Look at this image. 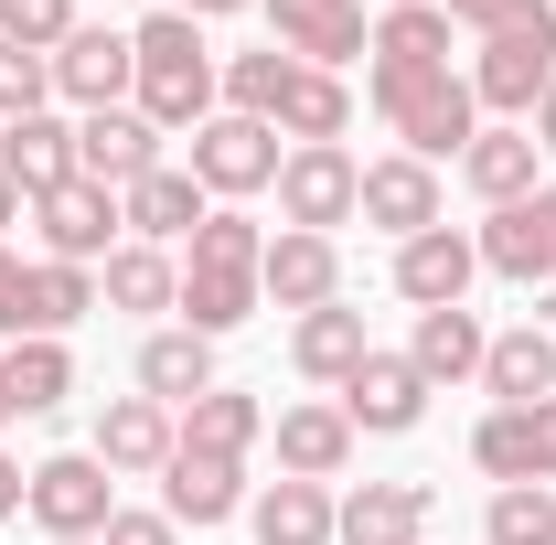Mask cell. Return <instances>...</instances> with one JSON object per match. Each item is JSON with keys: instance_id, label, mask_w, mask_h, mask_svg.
<instances>
[{"instance_id": "obj_1", "label": "cell", "mask_w": 556, "mask_h": 545, "mask_svg": "<svg viewBox=\"0 0 556 545\" xmlns=\"http://www.w3.org/2000/svg\"><path fill=\"white\" fill-rule=\"evenodd\" d=\"M257 257H268V225L257 214H236V204H214L204 225H193V246H182V332H204V342H225L236 321H257Z\"/></svg>"}, {"instance_id": "obj_2", "label": "cell", "mask_w": 556, "mask_h": 545, "mask_svg": "<svg viewBox=\"0 0 556 545\" xmlns=\"http://www.w3.org/2000/svg\"><path fill=\"white\" fill-rule=\"evenodd\" d=\"M375 118L407 139V161H460L482 139V107H471V75L450 65H407V54H375Z\"/></svg>"}, {"instance_id": "obj_3", "label": "cell", "mask_w": 556, "mask_h": 545, "mask_svg": "<svg viewBox=\"0 0 556 545\" xmlns=\"http://www.w3.org/2000/svg\"><path fill=\"white\" fill-rule=\"evenodd\" d=\"M129 54H139V86H129V97H139V118H150L161 139L214 118V86H225V75H214V54H204V22L150 11V22L129 33Z\"/></svg>"}, {"instance_id": "obj_4", "label": "cell", "mask_w": 556, "mask_h": 545, "mask_svg": "<svg viewBox=\"0 0 556 545\" xmlns=\"http://www.w3.org/2000/svg\"><path fill=\"white\" fill-rule=\"evenodd\" d=\"M556 86V11L546 22H525V33H492L482 54H471V107H492V118H535Z\"/></svg>"}, {"instance_id": "obj_5", "label": "cell", "mask_w": 556, "mask_h": 545, "mask_svg": "<svg viewBox=\"0 0 556 545\" xmlns=\"http://www.w3.org/2000/svg\"><path fill=\"white\" fill-rule=\"evenodd\" d=\"M353 204H364V161H353L343 139H332V150H278V214H289L300 236L353 225Z\"/></svg>"}, {"instance_id": "obj_6", "label": "cell", "mask_w": 556, "mask_h": 545, "mask_svg": "<svg viewBox=\"0 0 556 545\" xmlns=\"http://www.w3.org/2000/svg\"><path fill=\"white\" fill-rule=\"evenodd\" d=\"M33 214H43V257H65V268H108V257L129 246L118 193H108V182H86V172H75V182H54Z\"/></svg>"}, {"instance_id": "obj_7", "label": "cell", "mask_w": 556, "mask_h": 545, "mask_svg": "<svg viewBox=\"0 0 556 545\" xmlns=\"http://www.w3.org/2000/svg\"><path fill=\"white\" fill-rule=\"evenodd\" d=\"M22 514L43 524V545H54V535L97 545V535H108V514H118V492H108V460H97V449H65V460H43Z\"/></svg>"}, {"instance_id": "obj_8", "label": "cell", "mask_w": 556, "mask_h": 545, "mask_svg": "<svg viewBox=\"0 0 556 545\" xmlns=\"http://www.w3.org/2000/svg\"><path fill=\"white\" fill-rule=\"evenodd\" d=\"M193 182H204L214 204L268 193V182H278V129H268V118H236V107L204 118V129H193Z\"/></svg>"}, {"instance_id": "obj_9", "label": "cell", "mask_w": 556, "mask_h": 545, "mask_svg": "<svg viewBox=\"0 0 556 545\" xmlns=\"http://www.w3.org/2000/svg\"><path fill=\"white\" fill-rule=\"evenodd\" d=\"M129 86H139L129 33H108V22H75L65 43H54V97H75L86 118H97V107H118Z\"/></svg>"}, {"instance_id": "obj_10", "label": "cell", "mask_w": 556, "mask_h": 545, "mask_svg": "<svg viewBox=\"0 0 556 545\" xmlns=\"http://www.w3.org/2000/svg\"><path fill=\"white\" fill-rule=\"evenodd\" d=\"M278 22V54L289 65H353V54H375V33H364V0H268Z\"/></svg>"}, {"instance_id": "obj_11", "label": "cell", "mask_w": 556, "mask_h": 545, "mask_svg": "<svg viewBox=\"0 0 556 545\" xmlns=\"http://www.w3.org/2000/svg\"><path fill=\"white\" fill-rule=\"evenodd\" d=\"M471 246H482L492 278H525V289H535V278H556V182H535L525 204H503Z\"/></svg>"}, {"instance_id": "obj_12", "label": "cell", "mask_w": 556, "mask_h": 545, "mask_svg": "<svg viewBox=\"0 0 556 545\" xmlns=\"http://www.w3.org/2000/svg\"><path fill=\"white\" fill-rule=\"evenodd\" d=\"M471 278H482V246H471L460 225H428V236L396 246V300H417V310H460Z\"/></svg>"}, {"instance_id": "obj_13", "label": "cell", "mask_w": 556, "mask_h": 545, "mask_svg": "<svg viewBox=\"0 0 556 545\" xmlns=\"http://www.w3.org/2000/svg\"><path fill=\"white\" fill-rule=\"evenodd\" d=\"M471 460H482L492 481H556V396L492 407L482 428H471Z\"/></svg>"}, {"instance_id": "obj_14", "label": "cell", "mask_w": 556, "mask_h": 545, "mask_svg": "<svg viewBox=\"0 0 556 545\" xmlns=\"http://www.w3.org/2000/svg\"><path fill=\"white\" fill-rule=\"evenodd\" d=\"M257 289H268L278 310H332L343 300V246L332 236H268V257H257Z\"/></svg>"}, {"instance_id": "obj_15", "label": "cell", "mask_w": 556, "mask_h": 545, "mask_svg": "<svg viewBox=\"0 0 556 545\" xmlns=\"http://www.w3.org/2000/svg\"><path fill=\"white\" fill-rule=\"evenodd\" d=\"M75 172H86V182H108V193H129V182L161 172V129H150L139 107H97V118L75 129Z\"/></svg>"}, {"instance_id": "obj_16", "label": "cell", "mask_w": 556, "mask_h": 545, "mask_svg": "<svg viewBox=\"0 0 556 545\" xmlns=\"http://www.w3.org/2000/svg\"><path fill=\"white\" fill-rule=\"evenodd\" d=\"M343 417L353 428H375V439H407L417 417H428V375H417L407 353H364L343 385Z\"/></svg>"}, {"instance_id": "obj_17", "label": "cell", "mask_w": 556, "mask_h": 545, "mask_svg": "<svg viewBox=\"0 0 556 545\" xmlns=\"http://www.w3.org/2000/svg\"><path fill=\"white\" fill-rule=\"evenodd\" d=\"M428 481H364V492H343L332 503V545H417L428 535Z\"/></svg>"}, {"instance_id": "obj_18", "label": "cell", "mask_w": 556, "mask_h": 545, "mask_svg": "<svg viewBox=\"0 0 556 545\" xmlns=\"http://www.w3.org/2000/svg\"><path fill=\"white\" fill-rule=\"evenodd\" d=\"M172 449H182V417L161 396H108L97 407V460L108 471H172Z\"/></svg>"}, {"instance_id": "obj_19", "label": "cell", "mask_w": 556, "mask_h": 545, "mask_svg": "<svg viewBox=\"0 0 556 545\" xmlns=\"http://www.w3.org/2000/svg\"><path fill=\"white\" fill-rule=\"evenodd\" d=\"M161 514L193 524V535H204V524H236V514H247V471L214 460V449H172V471H161Z\"/></svg>"}, {"instance_id": "obj_20", "label": "cell", "mask_w": 556, "mask_h": 545, "mask_svg": "<svg viewBox=\"0 0 556 545\" xmlns=\"http://www.w3.org/2000/svg\"><path fill=\"white\" fill-rule=\"evenodd\" d=\"M118 214H129V236H139V246H193V225L214 214V193L193 182V172H182V161H161L150 182H129V193H118Z\"/></svg>"}, {"instance_id": "obj_21", "label": "cell", "mask_w": 556, "mask_h": 545, "mask_svg": "<svg viewBox=\"0 0 556 545\" xmlns=\"http://www.w3.org/2000/svg\"><path fill=\"white\" fill-rule=\"evenodd\" d=\"M0 182H11L22 204H43L54 182H75V129L54 118V107H33V118L0 129Z\"/></svg>"}, {"instance_id": "obj_22", "label": "cell", "mask_w": 556, "mask_h": 545, "mask_svg": "<svg viewBox=\"0 0 556 545\" xmlns=\"http://www.w3.org/2000/svg\"><path fill=\"white\" fill-rule=\"evenodd\" d=\"M364 225H386V236H396V246H407V236H428V225H439V172H428V161H407V150H396V161H364Z\"/></svg>"}, {"instance_id": "obj_23", "label": "cell", "mask_w": 556, "mask_h": 545, "mask_svg": "<svg viewBox=\"0 0 556 545\" xmlns=\"http://www.w3.org/2000/svg\"><path fill=\"white\" fill-rule=\"evenodd\" d=\"M86 310H97V268H65V257H43V268H22L11 332H22V342H65Z\"/></svg>"}, {"instance_id": "obj_24", "label": "cell", "mask_w": 556, "mask_h": 545, "mask_svg": "<svg viewBox=\"0 0 556 545\" xmlns=\"http://www.w3.org/2000/svg\"><path fill=\"white\" fill-rule=\"evenodd\" d=\"M535 150H546L535 129H514V118H492V129L471 139V150H460V182H471V193H482V204L503 214V204H525V193H535Z\"/></svg>"}, {"instance_id": "obj_25", "label": "cell", "mask_w": 556, "mask_h": 545, "mask_svg": "<svg viewBox=\"0 0 556 545\" xmlns=\"http://www.w3.org/2000/svg\"><path fill=\"white\" fill-rule=\"evenodd\" d=\"M139 396H161L172 417L193 407V396H214V342L182 332V321H172V332H150V342H139Z\"/></svg>"}, {"instance_id": "obj_26", "label": "cell", "mask_w": 556, "mask_h": 545, "mask_svg": "<svg viewBox=\"0 0 556 545\" xmlns=\"http://www.w3.org/2000/svg\"><path fill=\"white\" fill-rule=\"evenodd\" d=\"M268 129H289L300 150H332V139L353 129V97H343V75H321V65H289V86H278V107H268Z\"/></svg>"}, {"instance_id": "obj_27", "label": "cell", "mask_w": 556, "mask_h": 545, "mask_svg": "<svg viewBox=\"0 0 556 545\" xmlns=\"http://www.w3.org/2000/svg\"><path fill=\"white\" fill-rule=\"evenodd\" d=\"M482 385H492V407H535V396H556V332H535V321L492 332Z\"/></svg>"}, {"instance_id": "obj_28", "label": "cell", "mask_w": 556, "mask_h": 545, "mask_svg": "<svg viewBox=\"0 0 556 545\" xmlns=\"http://www.w3.org/2000/svg\"><path fill=\"white\" fill-rule=\"evenodd\" d=\"M375 342H364V310H300V332H289V364L311 375V385H353V364H364Z\"/></svg>"}, {"instance_id": "obj_29", "label": "cell", "mask_w": 556, "mask_h": 545, "mask_svg": "<svg viewBox=\"0 0 556 545\" xmlns=\"http://www.w3.org/2000/svg\"><path fill=\"white\" fill-rule=\"evenodd\" d=\"M257 545H332V481H268L247 503Z\"/></svg>"}, {"instance_id": "obj_30", "label": "cell", "mask_w": 556, "mask_h": 545, "mask_svg": "<svg viewBox=\"0 0 556 545\" xmlns=\"http://www.w3.org/2000/svg\"><path fill=\"white\" fill-rule=\"evenodd\" d=\"M353 460V417L343 407H289L278 417V471L289 481H332Z\"/></svg>"}, {"instance_id": "obj_31", "label": "cell", "mask_w": 556, "mask_h": 545, "mask_svg": "<svg viewBox=\"0 0 556 545\" xmlns=\"http://www.w3.org/2000/svg\"><path fill=\"white\" fill-rule=\"evenodd\" d=\"M482 353H492V332L471 321V310H417L407 364L428 375V385H460V375H482Z\"/></svg>"}, {"instance_id": "obj_32", "label": "cell", "mask_w": 556, "mask_h": 545, "mask_svg": "<svg viewBox=\"0 0 556 545\" xmlns=\"http://www.w3.org/2000/svg\"><path fill=\"white\" fill-rule=\"evenodd\" d=\"M257 439H268V407H257V396H236V385H214V396H193V407H182V449L247 460Z\"/></svg>"}, {"instance_id": "obj_33", "label": "cell", "mask_w": 556, "mask_h": 545, "mask_svg": "<svg viewBox=\"0 0 556 545\" xmlns=\"http://www.w3.org/2000/svg\"><path fill=\"white\" fill-rule=\"evenodd\" d=\"M0 385H11V417H54L75 396V353L65 342H11L0 353Z\"/></svg>"}, {"instance_id": "obj_34", "label": "cell", "mask_w": 556, "mask_h": 545, "mask_svg": "<svg viewBox=\"0 0 556 545\" xmlns=\"http://www.w3.org/2000/svg\"><path fill=\"white\" fill-rule=\"evenodd\" d=\"M97 300H108V310H172V300H182V268H172L161 246H139V236H129V246L97 268Z\"/></svg>"}, {"instance_id": "obj_35", "label": "cell", "mask_w": 556, "mask_h": 545, "mask_svg": "<svg viewBox=\"0 0 556 545\" xmlns=\"http://www.w3.org/2000/svg\"><path fill=\"white\" fill-rule=\"evenodd\" d=\"M482 545H556V492L546 481H503L482 503Z\"/></svg>"}, {"instance_id": "obj_36", "label": "cell", "mask_w": 556, "mask_h": 545, "mask_svg": "<svg viewBox=\"0 0 556 545\" xmlns=\"http://www.w3.org/2000/svg\"><path fill=\"white\" fill-rule=\"evenodd\" d=\"M375 54H407V65H450V11L439 0H396L375 22Z\"/></svg>"}, {"instance_id": "obj_37", "label": "cell", "mask_w": 556, "mask_h": 545, "mask_svg": "<svg viewBox=\"0 0 556 545\" xmlns=\"http://www.w3.org/2000/svg\"><path fill=\"white\" fill-rule=\"evenodd\" d=\"M75 33V0H0V43H22V54H54Z\"/></svg>"}, {"instance_id": "obj_38", "label": "cell", "mask_w": 556, "mask_h": 545, "mask_svg": "<svg viewBox=\"0 0 556 545\" xmlns=\"http://www.w3.org/2000/svg\"><path fill=\"white\" fill-rule=\"evenodd\" d=\"M54 97V54H22V43H0V129L11 118H33Z\"/></svg>"}, {"instance_id": "obj_39", "label": "cell", "mask_w": 556, "mask_h": 545, "mask_svg": "<svg viewBox=\"0 0 556 545\" xmlns=\"http://www.w3.org/2000/svg\"><path fill=\"white\" fill-rule=\"evenodd\" d=\"M278 86H289V54H236V65H225V97H236V118H268L278 107Z\"/></svg>"}, {"instance_id": "obj_40", "label": "cell", "mask_w": 556, "mask_h": 545, "mask_svg": "<svg viewBox=\"0 0 556 545\" xmlns=\"http://www.w3.org/2000/svg\"><path fill=\"white\" fill-rule=\"evenodd\" d=\"M97 545H182V524H172V514H108Z\"/></svg>"}, {"instance_id": "obj_41", "label": "cell", "mask_w": 556, "mask_h": 545, "mask_svg": "<svg viewBox=\"0 0 556 545\" xmlns=\"http://www.w3.org/2000/svg\"><path fill=\"white\" fill-rule=\"evenodd\" d=\"M22 503H33V471H22V460H11V449H0V524H11V514H22Z\"/></svg>"}, {"instance_id": "obj_42", "label": "cell", "mask_w": 556, "mask_h": 545, "mask_svg": "<svg viewBox=\"0 0 556 545\" xmlns=\"http://www.w3.org/2000/svg\"><path fill=\"white\" fill-rule=\"evenodd\" d=\"M11 300H22V257L0 246V332H11Z\"/></svg>"}, {"instance_id": "obj_43", "label": "cell", "mask_w": 556, "mask_h": 545, "mask_svg": "<svg viewBox=\"0 0 556 545\" xmlns=\"http://www.w3.org/2000/svg\"><path fill=\"white\" fill-rule=\"evenodd\" d=\"M161 11H182V22H204V11H247V0H161Z\"/></svg>"}, {"instance_id": "obj_44", "label": "cell", "mask_w": 556, "mask_h": 545, "mask_svg": "<svg viewBox=\"0 0 556 545\" xmlns=\"http://www.w3.org/2000/svg\"><path fill=\"white\" fill-rule=\"evenodd\" d=\"M535 139H546V150H556V86H546V107H535Z\"/></svg>"}, {"instance_id": "obj_45", "label": "cell", "mask_w": 556, "mask_h": 545, "mask_svg": "<svg viewBox=\"0 0 556 545\" xmlns=\"http://www.w3.org/2000/svg\"><path fill=\"white\" fill-rule=\"evenodd\" d=\"M11 214H22V193H11V182H0V225H11Z\"/></svg>"}, {"instance_id": "obj_46", "label": "cell", "mask_w": 556, "mask_h": 545, "mask_svg": "<svg viewBox=\"0 0 556 545\" xmlns=\"http://www.w3.org/2000/svg\"><path fill=\"white\" fill-rule=\"evenodd\" d=\"M0 428H11V385H0Z\"/></svg>"}, {"instance_id": "obj_47", "label": "cell", "mask_w": 556, "mask_h": 545, "mask_svg": "<svg viewBox=\"0 0 556 545\" xmlns=\"http://www.w3.org/2000/svg\"><path fill=\"white\" fill-rule=\"evenodd\" d=\"M54 545H75V535H54Z\"/></svg>"}]
</instances>
